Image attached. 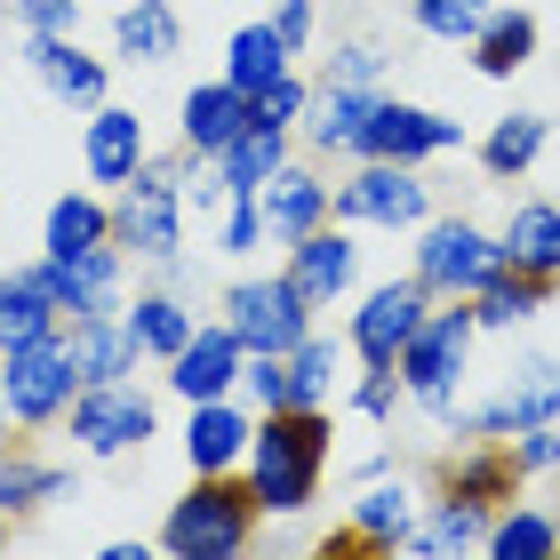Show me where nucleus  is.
<instances>
[{
  "label": "nucleus",
  "mask_w": 560,
  "mask_h": 560,
  "mask_svg": "<svg viewBox=\"0 0 560 560\" xmlns=\"http://www.w3.org/2000/svg\"><path fill=\"white\" fill-rule=\"evenodd\" d=\"M320 465H328V409H265L257 441H248L257 513H304L320 497Z\"/></svg>",
  "instance_id": "f257e3e1"
},
{
  "label": "nucleus",
  "mask_w": 560,
  "mask_h": 560,
  "mask_svg": "<svg viewBox=\"0 0 560 560\" xmlns=\"http://www.w3.org/2000/svg\"><path fill=\"white\" fill-rule=\"evenodd\" d=\"M472 296H456L448 313H424V328L409 337V352H400V376H409V393L424 400L432 417H456V376H465V352H472Z\"/></svg>",
  "instance_id": "f03ea898"
},
{
  "label": "nucleus",
  "mask_w": 560,
  "mask_h": 560,
  "mask_svg": "<svg viewBox=\"0 0 560 560\" xmlns=\"http://www.w3.org/2000/svg\"><path fill=\"white\" fill-rule=\"evenodd\" d=\"M248 521H257V497H241V489H224L217 472H200V489L185 504H168L161 545L176 560H224V552L248 545Z\"/></svg>",
  "instance_id": "7ed1b4c3"
},
{
  "label": "nucleus",
  "mask_w": 560,
  "mask_h": 560,
  "mask_svg": "<svg viewBox=\"0 0 560 560\" xmlns=\"http://www.w3.org/2000/svg\"><path fill=\"white\" fill-rule=\"evenodd\" d=\"M497 272H504V233H480V224H465V217L424 224L417 280H424L432 296H480Z\"/></svg>",
  "instance_id": "20e7f679"
},
{
  "label": "nucleus",
  "mask_w": 560,
  "mask_h": 560,
  "mask_svg": "<svg viewBox=\"0 0 560 560\" xmlns=\"http://www.w3.org/2000/svg\"><path fill=\"white\" fill-rule=\"evenodd\" d=\"M0 400H9L16 424H48L81 400V369H72L65 337H40V345H16L0 361Z\"/></svg>",
  "instance_id": "39448f33"
},
{
  "label": "nucleus",
  "mask_w": 560,
  "mask_h": 560,
  "mask_svg": "<svg viewBox=\"0 0 560 560\" xmlns=\"http://www.w3.org/2000/svg\"><path fill=\"white\" fill-rule=\"evenodd\" d=\"M113 241H129L137 257H152V265L176 257V241H185V185H176V168H137L129 185H120Z\"/></svg>",
  "instance_id": "423d86ee"
},
{
  "label": "nucleus",
  "mask_w": 560,
  "mask_h": 560,
  "mask_svg": "<svg viewBox=\"0 0 560 560\" xmlns=\"http://www.w3.org/2000/svg\"><path fill=\"white\" fill-rule=\"evenodd\" d=\"M224 313H233L248 352H296L304 337H313V296H304L289 272L280 280H241V289L224 296Z\"/></svg>",
  "instance_id": "0eeeda50"
},
{
  "label": "nucleus",
  "mask_w": 560,
  "mask_h": 560,
  "mask_svg": "<svg viewBox=\"0 0 560 560\" xmlns=\"http://www.w3.org/2000/svg\"><path fill=\"white\" fill-rule=\"evenodd\" d=\"M424 209H432V185L409 168V161H369L352 185H337V217L345 224H424Z\"/></svg>",
  "instance_id": "6e6552de"
},
{
  "label": "nucleus",
  "mask_w": 560,
  "mask_h": 560,
  "mask_svg": "<svg viewBox=\"0 0 560 560\" xmlns=\"http://www.w3.org/2000/svg\"><path fill=\"white\" fill-rule=\"evenodd\" d=\"M432 313V289L424 280H385V289H369V304L352 313V345H361L369 369H400V352H409V337L424 328Z\"/></svg>",
  "instance_id": "1a4fd4ad"
},
{
  "label": "nucleus",
  "mask_w": 560,
  "mask_h": 560,
  "mask_svg": "<svg viewBox=\"0 0 560 560\" xmlns=\"http://www.w3.org/2000/svg\"><path fill=\"white\" fill-rule=\"evenodd\" d=\"M72 441L89 456H120V448H144L152 441V400L120 376V385H81L72 400Z\"/></svg>",
  "instance_id": "9d476101"
},
{
  "label": "nucleus",
  "mask_w": 560,
  "mask_h": 560,
  "mask_svg": "<svg viewBox=\"0 0 560 560\" xmlns=\"http://www.w3.org/2000/svg\"><path fill=\"white\" fill-rule=\"evenodd\" d=\"M465 144V129L441 113H424V105H400V96H376V113H369V129H361V161H432V152H456Z\"/></svg>",
  "instance_id": "9b49d317"
},
{
  "label": "nucleus",
  "mask_w": 560,
  "mask_h": 560,
  "mask_svg": "<svg viewBox=\"0 0 560 560\" xmlns=\"http://www.w3.org/2000/svg\"><path fill=\"white\" fill-rule=\"evenodd\" d=\"M241 369H248L241 328H233V320H217V328H192V345L168 361V385L185 393V400H224V393L241 385Z\"/></svg>",
  "instance_id": "f8f14e48"
},
{
  "label": "nucleus",
  "mask_w": 560,
  "mask_h": 560,
  "mask_svg": "<svg viewBox=\"0 0 560 560\" xmlns=\"http://www.w3.org/2000/svg\"><path fill=\"white\" fill-rule=\"evenodd\" d=\"M456 424H465V432H528V424H560V361H528V369H513L504 400H489V409H465Z\"/></svg>",
  "instance_id": "ddd939ff"
},
{
  "label": "nucleus",
  "mask_w": 560,
  "mask_h": 560,
  "mask_svg": "<svg viewBox=\"0 0 560 560\" xmlns=\"http://www.w3.org/2000/svg\"><path fill=\"white\" fill-rule=\"evenodd\" d=\"M40 280H48V296L65 304V320L113 313V296H120V248H89V257H40Z\"/></svg>",
  "instance_id": "4468645a"
},
{
  "label": "nucleus",
  "mask_w": 560,
  "mask_h": 560,
  "mask_svg": "<svg viewBox=\"0 0 560 560\" xmlns=\"http://www.w3.org/2000/svg\"><path fill=\"white\" fill-rule=\"evenodd\" d=\"M65 352H72V369H81V385H120L144 345L129 337V313H81L72 337H65Z\"/></svg>",
  "instance_id": "2eb2a0df"
},
{
  "label": "nucleus",
  "mask_w": 560,
  "mask_h": 560,
  "mask_svg": "<svg viewBox=\"0 0 560 560\" xmlns=\"http://www.w3.org/2000/svg\"><path fill=\"white\" fill-rule=\"evenodd\" d=\"M40 337H65V304L48 296L40 265H24V272H9V280H0V352L40 345Z\"/></svg>",
  "instance_id": "dca6fc26"
},
{
  "label": "nucleus",
  "mask_w": 560,
  "mask_h": 560,
  "mask_svg": "<svg viewBox=\"0 0 560 560\" xmlns=\"http://www.w3.org/2000/svg\"><path fill=\"white\" fill-rule=\"evenodd\" d=\"M352 265H361V248H352L345 233H304V241H289V280L313 296V313L352 289Z\"/></svg>",
  "instance_id": "f3484780"
},
{
  "label": "nucleus",
  "mask_w": 560,
  "mask_h": 560,
  "mask_svg": "<svg viewBox=\"0 0 560 560\" xmlns=\"http://www.w3.org/2000/svg\"><path fill=\"white\" fill-rule=\"evenodd\" d=\"M241 129H248V96L233 81H209V89L185 96V152H192V161H217Z\"/></svg>",
  "instance_id": "a211bd4d"
},
{
  "label": "nucleus",
  "mask_w": 560,
  "mask_h": 560,
  "mask_svg": "<svg viewBox=\"0 0 560 560\" xmlns=\"http://www.w3.org/2000/svg\"><path fill=\"white\" fill-rule=\"evenodd\" d=\"M257 209H265L272 241H304V233H320V217H328V185L304 176V168H280L272 185L257 192Z\"/></svg>",
  "instance_id": "6ab92c4d"
},
{
  "label": "nucleus",
  "mask_w": 560,
  "mask_h": 560,
  "mask_svg": "<svg viewBox=\"0 0 560 560\" xmlns=\"http://www.w3.org/2000/svg\"><path fill=\"white\" fill-rule=\"evenodd\" d=\"M81 152H89V176H96V185H129V176L144 168V120H137V113L96 105V120H89Z\"/></svg>",
  "instance_id": "aec40b11"
},
{
  "label": "nucleus",
  "mask_w": 560,
  "mask_h": 560,
  "mask_svg": "<svg viewBox=\"0 0 560 560\" xmlns=\"http://www.w3.org/2000/svg\"><path fill=\"white\" fill-rule=\"evenodd\" d=\"M504 265L537 272V280H560V209L552 200H521V209L504 217Z\"/></svg>",
  "instance_id": "412c9836"
},
{
  "label": "nucleus",
  "mask_w": 560,
  "mask_h": 560,
  "mask_svg": "<svg viewBox=\"0 0 560 560\" xmlns=\"http://www.w3.org/2000/svg\"><path fill=\"white\" fill-rule=\"evenodd\" d=\"M217 168H224V185L233 192H265L280 168H289V129H272V120H248V129L217 152Z\"/></svg>",
  "instance_id": "4be33fe9"
},
{
  "label": "nucleus",
  "mask_w": 560,
  "mask_h": 560,
  "mask_svg": "<svg viewBox=\"0 0 560 560\" xmlns=\"http://www.w3.org/2000/svg\"><path fill=\"white\" fill-rule=\"evenodd\" d=\"M248 441H257V424H248L241 409H224V400H192V432H185L192 472H224L233 456H248Z\"/></svg>",
  "instance_id": "5701e85b"
},
{
  "label": "nucleus",
  "mask_w": 560,
  "mask_h": 560,
  "mask_svg": "<svg viewBox=\"0 0 560 560\" xmlns=\"http://www.w3.org/2000/svg\"><path fill=\"white\" fill-rule=\"evenodd\" d=\"M528 57H537V16L528 9H489V24L472 33V65L489 72V81H513Z\"/></svg>",
  "instance_id": "b1692460"
},
{
  "label": "nucleus",
  "mask_w": 560,
  "mask_h": 560,
  "mask_svg": "<svg viewBox=\"0 0 560 560\" xmlns=\"http://www.w3.org/2000/svg\"><path fill=\"white\" fill-rule=\"evenodd\" d=\"M33 72L65 96V105H96V96H105V65L81 57L65 33H33Z\"/></svg>",
  "instance_id": "393cba45"
},
{
  "label": "nucleus",
  "mask_w": 560,
  "mask_h": 560,
  "mask_svg": "<svg viewBox=\"0 0 560 560\" xmlns=\"http://www.w3.org/2000/svg\"><path fill=\"white\" fill-rule=\"evenodd\" d=\"M409 521H417V504H409V489H369L361 504H352V528H345V545L352 552H400V537H409Z\"/></svg>",
  "instance_id": "a878e982"
},
{
  "label": "nucleus",
  "mask_w": 560,
  "mask_h": 560,
  "mask_svg": "<svg viewBox=\"0 0 560 560\" xmlns=\"http://www.w3.org/2000/svg\"><path fill=\"white\" fill-rule=\"evenodd\" d=\"M369 113H376V89H337V81H320V105H313L304 129H313L320 152H361Z\"/></svg>",
  "instance_id": "bb28decb"
},
{
  "label": "nucleus",
  "mask_w": 560,
  "mask_h": 560,
  "mask_svg": "<svg viewBox=\"0 0 560 560\" xmlns=\"http://www.w3.org/2000/svg\"><path fill=\"white\" fill-rule=\"evenodd\" d=\"M272 72H289V40H280V24H241L233 48H224V81L241 96H257Z\"/></svg>",
  "instance_id": "cd10ccee"
},
{
  "label": "nucleus",
  "mask_w": 560,
  "mask_h": 560,
  "mask_svg": "<svg viewBox=\"0 0 560 560\" xmlns=\"http://www.w3.org/2000/svg\"><path fill=\"white\" fill-rule=\"evenodd\" d=\"M400 552H489V521H480L472 497H448L424 528H409V537H400Z\"/></svg>",
  "instance_id": "c85d7f7f"
},
{
  "label": "nucleus",
  "mask_w": 560,
  "mask_h": 560,
  "mask_svg": "<svg viewBox=\"0 0 560 560\" xmlns=\"http://www.w3.org/2000/svg\"><path fill=\"white\" fill-rule=\"evenodd\" d=\"M113 40H120V57L161 65V57H176V9L168 0H137V9L113 16Z\"/></svg>",
  "instance_id": "c756f323"
},
{
  "label": "nucleus",
  "mask_w": 560,
  "mask_h": 560,
  "mask_svg": "<svg viewBox=\"0 0 560 560\" xmlns=\"http://www.w3.org/2000/svg\"><path fill=\"white\" fill-rule=\"evenodd\" d=\"M113 241V217L96 209L89 192H65L57 209H48V257H89V248Z\"/></svg>",
  "instance_id": "7c9ffc66"
},
{
  "label": "nucleus",
  "mask_w": 560,
  "mask_h": 560,
  "mask_svg": "<svg viewBox=\"0 0 560 560\" xmlns=\"http://www.w3.org/2000/svg\"><path fill=\"white\" fill-rule=\"evenodd\" d=\"M545 289H552V280H537V272H513V265H504V272L489 280V289L472 296V313H480V328H521L528 313H545Z\"/></svg>",
  "instance_id": "2f4dec72"
},
{
  "label": "nucleus",
  "mask_w": 560,
  "mask_h": 560,
  "mask_svg": "<svg viewBox=\"0 0 560 560\" xmlns=\"http://www.w3.org/2000/svg\"><path fill=\"white\" fill-rule=\"evenodd\" d=\"M545 120L537 113H504L497 129H489V144H480V161H489V176H528L537 168V152H545Z\"/></svg>",
  "instance_id": "473e14b6"
},
{
  "label": "nucleus",
  "mask_w": 560,
  "mask_h": 560,
  "mask_svg": "<svg viewBox=\"0 0 560 560\" xmlns=\"http://www.w3.org/2000/svg\"><path fill=\"white\" fill-rule=\"evenodd\" d=\"M337 361H345V352H337V337H320V328H313V337H304V345L289 352V409H328Z\"/></svg>",
  "instance_id": "72a5a7b5"
},
{
  "label": "nucleus",
  "mask_w": 560,
  "mask_h": 560,
  "mask_svg": "<svg viewBox=\"0 0 560 560\" xmlns=\"http://www.w3.org/2000/svg\"><path fill=\"white\" fill-rule=\"evenodd\" d=\"M489 552L497 560H545V552H560V521L537 513V504H513L504 521H489Z\"/></svg>",
  "instance_id": "f704fd0d"
},
{
  "label": "nucleus",
  "mask_w": 560,
  "mask_h": 560,
  "mask_svg": "<svg viewBox=\"0 0 560 560\" xmlns=\"http://www.w3.org/2000/svg\"><path fill=\"white\" fill-rule=\"evenodd\" d=\"M129 337L144 352H168V361H176V352L192 345V320H185V304H176V296H137L129 304Z\"/></svg>",
  "instance_id": "c9c22d12"
},
{
  "label": "nucleus",
  "mask_w": 560,
  "mask_h": 560,
  "mask_svg": "<svg viewBox=\"0 0 560 560\" xmlns=\"http://www.w3.org/2000/svg\"><path fill=\"white\" fill-rule=\"evenodd\" d=\"M65 465H33V456H0V513H33V504L65 497Z\"/></svg>",
  "instance_id": "e433bc0d"
},
{
  "label": "nucleus",
  "mask_w": 560,
  "mask_h": 560,
  "mask_svg": "<svg viewBox=\"0 0 560 560\" xmlns=\"http://www.w3.org/2000/svg\"><path fill=\"white\" fill-rule=\"evenodd\" d=\"M497 0H417V33L432 40H472L480 24H489Z\"/></svg>",
  "instance_id": "4c0bfd02"
},
{
  "label": "nucleus",
  "mask_w": 560,
  "mask_h": 560,
  "mask_svg": "<svg viewBox=\"0 0 560 560\" xmlns=\"http://www.w3.org/2000/svg\"><path fill=\"white\" fill-rule=\"evenodd\" d=\"M304 105H313V89H304L296 72H272V81H265L257 96H248V120H272V129H289V120H296Z\"/></svg>",
  "instance_id": "58836bf2"
},
{
  "label": "nucleus",
  "mask_w": 560,
  "mask_h": 560,
  "mask_svg": "<svg viewBox=\"0 0 560 560\" xmlns=\"http://www.w3.org/2000/svg\"><path fill=\"white\" fill-rule=\"evenodd\" d=\"M513 480H521V456L513 448H504V456H472V465L465 472H456V497H497V489H513Z\"/></svg>",
  "instance_id": "ea45409f"
},
{
  "label": "nucleus",
  "mask_w": 560,
  "mask_h": 560,
  "mask_svg": "<svg viewBox=\"0 0 560 560\" xmlns=\"http://www.w3.org/2000/svg\"><path fill=\"white\" fill-rule=\"evenodd\" d=\"M328 81H337V89H376V81H385V57H376L369 40H352V48L328 57Z\"/></svg>",
  "instance_id": "a19ab883"
},
{
  "label": "nucleus",
  "mask_w": 560,
  "mask_h": 560,
  "mask_svg": "<svg viewBox=\"0 0 560 560\" xmlns=\"http://www.w3.org/2000/svg\"><path fill=\"white\" fill-rule=\"evenodd\" d=\"M513 456H521V472H560V424L513 432Z\"/></svg>",
  "instance_id": "79ce46f5"
},
{
  "label": "nucleus",
  "mask_w": 560,
  "mask_h": 560,
  "mask_svg": "<svg viewBox=\"0 0 560 560\" xmlns=\"http://www.w3.org/2000/svg\"><path fill=\"white\" fill-rule=\"evenodd\" d=\"M72 9H81V0H24V33H65V24H72Z\"/></svg>",
  "instance_id": "37998d69"
},
{
  "label": "nucleus",
  "mask_w": 560,
  "mask_h": 560,
  "mask_svg": "<svg viewBox=\"0 0 560 560\" xmlns=\"http://www.w3.org/2000/svg\"><path fill=\"white\" fill-rule=\"evenodd\" d=\"M352 409H361V417H393V369H369L361 393H352Z\"/></svg>",
  "instance_id": "c03bdc74"
},
{
  "label": "nucleus",
  "mask_w": 560,
  "mask_h": 560,
  "mask_svg": "<svg viewBox=\"0 0 560 560\" xmlns=\"http://www.w3.org/2000/svg\"><path fill=\"white\" fill-rule=\"evenodd\" d=\"M280 40H289V48H304V40H313V0H280Z\"/></svg>",
  "instance_id": "a18cd8bd"
},
{
  "label": "nucleus",
  "mask_w": 560,
  "mask_h": 560,
  "mask_svg": "<svg viewBox=\"0 0 560 560\" xmlns=\"http://www.w3.org/2000/svg\"><path fill=\"white\" fill-rule=\"evenodd\" d=\"M0 545H9V528H0Z\"/></svg>",
  "instance_id": "49530a36"
},
{
  "label": "nucleus",
  "mask_w": 560,
  "mask_h": 560,
  "mask_svg": "<svg viewBox=\"0 0 560 560\" xmlns=\"http://www.w3.org/2000/svg\"><path fill=\"white\" fill-rule=\"evenodd\" d=\"M0 417H9V400H0Z\"/></svg>",
  "instance_id": "de8ad7c7"
}]
</instances>
